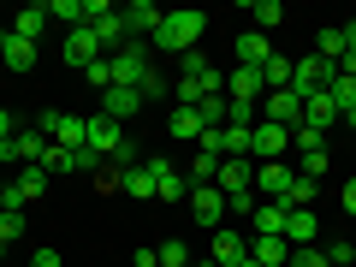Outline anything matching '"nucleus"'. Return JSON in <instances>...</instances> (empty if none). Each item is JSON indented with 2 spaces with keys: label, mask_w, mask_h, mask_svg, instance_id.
<instances>
[{
  "label": "nucleus",
  "mask_w": 356,
  "mask_h": 267,
  "mask_svg": "<svg viewBox=\"0 0 356 267\" xmlns=\"http://www.w3.org/2000/svg\"><path fill=\"white\" fill-rule=\"evenodd\" d=\"M202 30H208V13H166L161 18V30L149 36V48H161V54H191L196 42H202Z\"/></svg>",
  "instance_id": "f257e3e1"
},
{
  "label": "nucleus",
  "mask_w": 356,
  "mask_h": 267,
  "mask_svg": "<svg viewBox=\"0 0 356 267\" xmlns=\"http://www.w3.org/2000/svg\"><path fill=\"white\" fill-rule=\"evenodd\" d=\"M107 65H113V83H119V89H137L143 77H149V42L131 36L119 54H107Z\"/></svg>",
  "instance_id": "f03ea898"
},
{
  "label": "nucleus",
  "mask_w": 356,
  "mask_h": 267,
  "mask_svg": "<svg viewBox=\"0 0 356 267\" xmlns=\"http://www.w3.org/2000/svg\"><path fill=\"white\" fill-rule=\"evenodd\" d=\"M339 77V65H327L321 54H303V60H291V95L297 102H309V95H321V89Z\"/></svg>",
  "instance_id": "7ed1b4c3"
},
{
  "label": "nucleus",
  "mask_w": 356,
  "mask_h": 267,
  "mask_svg": "<svg viewBox=\"0 0 356 267\" xmlns=\"http://www.w3.org/2000/svg\"><path fill=\"white\" fill-rule=\"evenodd\" d=\"M291 178H297V166L255 161V196H261V202H285V196H291Z\"/></svg>",
  "instance_id": "20e7f679"
},
{
  "label": "nucleus",
  "mask_w": 356,
  "mask_h": 267,
  "mask_svg": "<svg viewBox=\"0 0 356 267\" xmlns=\"http://www.w3.org/2000/svg\"><path fill=\"white\" fill-rule=\"evenodd\" d=\"M125 143V125L119 119H107V113H89V137H83V149L95 154V161H113V149Z\"/></svg>",
  "instance_id": "39448f33"
},
{
  "label": "nucleus",
  "mask_w": 356,
  "mask_h": 267,
  "mask_svg": "<svg viewBox=\"0 0 356 267\" xmlns=\"http://www.w3.org/2000/svg\"><path fill=\"white\" fill-rule=\"evenodd\" d=\"M143 166L154 172V196H161V202H191V178L178 172L172 161H149V154H143Z\"/></svg>",
  "instance_id": "423d86ee"
},
{
  "label": "nucleus",
  "mask_w": 356,
  "mask_h": 267,
  "mask_svg": "<svg viewBox=\"0 0 356 267\" xmlns=\"http://www.w3.org/2000/svg\"><path fill=\"white\" fill-rule=\"evenodd\" d=\"M285 149H291V131H285V125H267V119H255L250 161H285Z\"/></svg>",
  "instance_id": "0eeeda50"
},
{
  "label": "nucleus",
  "mask_w": 356,
  "mask_h": 267,
  "mask_svg": "<svg viewBox=\"0 0 356 267\" xmlns=\"http://www.w3.org/2000/svg\"><path fill=\"white\" fill-rule=\"evenodd\" d=\"M261 95H267V83H261V72H255V65H232V72H226V102L261 107Z\"/></svg>",
  "instance_id": "6e6552de"
},
{
  "label": "nucleus",
  "mask_w": 356,
  "mask_h": 267,
  "mask_svg": "<svg viewBox=\"0 0 356 267\" xmlns=\"http://www.w3.org/2000/svg\"><path fill=\"white\" fill-rule=\"evenodd\" d=\"M184 208H191V214L202 220L208 232H220V226H226V196H220L214 184H191V202H184Z\"/></svg>",
  "instance_id": "1a4fd4ad"
},
{
  "label": "nucleus",
  "mask_w": 356,
  "mask_h": 267,
  "mask_svg": "<svg viewBox=\"0 0 356 267\" xmlns=\"http://www.w3.org/2000/svg\"><path fill=\"white\" fill-rule=\"evenodd\" d=\"M261 119H267V125L297 131V125H303V102H297L291 89H273V95H261Z\"/></svg>",
  "instance_id": "9d476101"
},
{
  "label": "nucleus",
  "mask_w": 356,
  "mask_h": 267,
  "mask_svg": "<svg viewBox=\"0 0 356 267\" xmlns=\"http://www.w3.org/2000/svg\"><path fill=\"white\" fill-rule=\"evenodd\" d=\"M95 60H107V54H102V36H95L89 24H77L72 36H65V65H95Z\"/></svg>",
  "instance_id": "9b49d317"
},
{
  "label": "nucleus",
  "mask_w": 356,
  "mask_h": 267,
  "mask_svg": "<svg viewBox=\"0 0 356 267\" xmlns=\"http://www.w3.org/2000/svg\"><path fill=\"white\" fill-rule=\"evenodd\" d=\"M214 191H220V196L255 191V161H220V172H214Z\"/></svg>",
  "instance_id": "f8f14e48"
},
{
  "label": "nucleus",
  "mask_w": 356,
  "mask_h": 267,
  "mask_svg": "<svg viewBox=\"0 0 356 267\" xmlns=\"http://www.w3.org/2000/svg\"><path fill=\"white\" fill-rule=\"evenodd\" d=\"M119 18H125V30H131V36H143V42H149L154 30H161V18H166V13L154 6V0H131V6H125Z\"/></svg>",
  "instance_id": "ddd939ff"
},
{
  "label": "nucleus",
  "mask_w": 356,
  "mask_h": 267,
  "mask_svg": "<svg viewBox=\"0 0 356 267\" xmlns=\"http://www.w3.org/2000/svg\"><path fill=\"white\" fill-rule=\"evenodd\" d=\"M208 255H214V267H238L243 255H250V238H243V232H232V226H220V232H214V250H208Z\"/></svg>",
  "instance_id": "4468645a"
},
{
  "label": "nucleus",
  "mask_w": 356,
  "mask_h": 267,
  "mask_svg": "<svg viewBox=\"0 0 356 267\" xmlns=\"http://www.w3.org/2000/svg\"><path fill=\"white\" fill-rule=\"evenodd\" d=\"M315 238H321L315 208H291V214H285V243H291V250H303V243H315Z\"/></svg>",
  "instance_id": "2eb2a0df"
},
{
  "label": "nucleus",
  "mask_w": 356,
  "mask_h": 267,
  "mask_svg": "<svg viewBox=\"0 0 356 267\" xmlns=\"http://www.w3.org/2000/svg\"><path fill=\"white\" fill-rule=\"evenodd\" d=\"M102 113L125 125L131 113H143V95H137V89H119V83H113V89H102Z\"/></svg>",
  "instance_id": "dca6fc26"
},
{
  "label": "nucleus",
  "mask_w": 356,
  "mask_h": 267,
  "mask_svg": "<svg viewBox=\"0 0 356 267\" xmlns=\"http://www.w3.org/2000/svg\"><path fill=\"white\" fill-rule=\"evenodd\" d=\"M285 214H291V202H261V208L250 214L255 238H285Z\"/></svg>",
  "instance_id": "f3484780"
},
{
  "label": "nucleus",
  "mask_w": 356,
  "mask_h": 267,
  "mask_svg": "<svg viewBox=\"0 0 356 267\" xmlns=\"http://www.w3.org/2000/svg\"><path fill=\"white\" fill-rule=\"evenodd\" d=\"M303 125H309V131H321V137H327V131L339 125V107H332V95H327V89L303 102Z\"/></svg>",
  "instance_id": "a211bd4d"
},
{
  "label": "nucleus",
  "mask_w": 356,
  "mask_h": 267,
  "mask_svg": "<svg viewBox=\"0 0 356 267\" xmlns=\"http://www.w3.org/2000/svg\"><path fill=\"white\" fill-rule=\"evenodd\" d=\"M267 54H273V42H267L261 30H243V36H238V65H255V72H261Z\"/></svg>",
  "instance_id": "6ab92c4d"
},
{
  "label": "nucleus",
  "mask_w": 356,
  "mask_h": 267,
  "mask_svg": "<svg viewBox=\"0 0 356 267\" xmlns=\"http://www.w3.org/2000/svg\"><path fill=\"white\" fill-rule=\"evenodd\" d=\"M42 154H48V137H42L36 125L13 137V161H24V166H42Z\"/></svg>",
  "instance_id": "aec40b11"
},
{
  "label": "nucleus",
  "mask_w": 356,
  "mask_h": 267,
  "mask_svg": "<svg viewBox=\"0 0 356 267\" xmlns=\"http://www.w3.org/2000/svg\"><path fill=\"white\" fill-rule=\"evenodd\" d=\"M119 191H131V196H137V202H149V196H154V172H149V166H125V172H119Z\"/></svg>",
  "instance_id": "412c9836"
},
{
  "label": "nucleus",
  "mask_w": 356,
  "mask_h": 267,
  "mask_svg": "<svg viewBox=\"0 0 356 267\" xmlns=\"http://www.w3.org/2000/svg\"><path fill=\"white\" fill-rule=\"evenodd\" d=\"M250 255L261 267H280V261H291V243L285 238H250Z\"/></svg>",
  "instance_id": "4be33fe9"
},
{
  "label": "nucleus",
  "mask_w": 356,
  "mask_h": 267,
  "mask_svg": "<svg viewBox=\"0 0 356 267\" xmlns=\"http://www.w3.org/2000/svg\"><path fill=\"white\" fill-rule=\"evenodd\" d=\"M42 24H48V6H24V13L13 18V36L18 42H42Z\"/></svg>",
  "instance_id": "5701e85b"
},
{
  "label": "nucleus",
  "mask_w": 356,
  "mask_h": 267,
  "mask_svg": "<svg viewBox=\"0 0 356 267\" xmlns=\"http://www.w3.org/2000/svg\"><path fill=\"white\" fill-rule=\"evenodd\" d=\"M89 30H95V36H102V54H119V48H125V42H131V30H125V18H102V24H89Z\"/></svg>",
  "instance_id": "b1692460"
},
{
  "label": "nucleus",
  "mask_w": 356,
  "mask_h": 267,
  "mask_svg": "<svg viewBox=\"0 0 356 267\" xmlns=\"http://www.w3.org/2000/svg\"><path fill=\"white\" fill-rule=\"evenodd\" d=\"M261 83H267V95H273V89H291V60H285V54H267Z\"/></svg>",
  "instance_id": "393cba45"
},
{
  "label": "nucleus",
  "mask_w": 356,
  "mask_h": 267,
  "mask_svg": "<svg viewBox=\"0 0 356 267\" xmlns=\"http://www.w3.org/2000/svg\"><path fill=\"white\" fill-rule=\"evenodd\" d=\"M0 65H6V72H30V65H36V42H6V54H0Z\"/></svg>",
  "instance_id": "a878e982"
},
{
  "label": "nucleus",
  "mask_w": 356,
  "mask_h": 267,
  "mask_svg": "<svg viewBox=\"0 0 356 267\" xmlns=\"http://www.w3.org/2000/svg\"><path fill=\"white\" fill-rule=\"evenodd\" d=\"M315 54H321L327 65H339V60H344V30H339V24H327V30L315 36Z\"/></svg>",
  "instance_id": "bb28decb"
},
{
  "label": "nucleus",
  "mask_w": 356,
  "mask_h": 267,
  "mask_svg": "<svg viewBox=\"0 0 356 267\" xmlns=\"http://www.w3.org/2000/svg\"><path fill=\"white\" fill-rule=\"evenodd\" d=\"M172 137L178 143H196V137H202V113H196V107H178V113H172Z\"/></svg>",
  "instance_id": "cd10ccee"
},
{
  "label": "nucleus",
  "mask_w": 356,
  "mask_h": 267,
  "mask_svg": "<svg viewBox=\"0 0 356 267\" xmlns=\"http://www.w3.org/2000/svg\"><path fill=\"white\" fill-rule=\"evenodd\" d=\"M327 95H332V107H339V119H344V113L356 107V77H344V72H339V77L327 83Z\"/></svg>",
  "instance_id": "c85d7f7f"
},
{
  "label": "nucleus",
  "mask_w": 356,
  "mask_h": 267,
  "mask_svg": "<svg viewBox=\"0 0 356 267\" xmlns=\"http://www.w3.org/2000/svg\"><path fill=\"white\" fill-rule=\"evenodd\" d=\"M18 191H24V202H42V191H48V166H24V172H18Z\"/></svg>",
  "instance_id": "c756f323"
},
{
  "label": "nucleus",
  "mask_w": 356,
  "mask_h": 267,
  "mask_svg": "<svg viewBox=\"0 0 356 267\" xmlns=\"http://www.w3.org/2000/svg\"><path fill=\"white\" fill-rule=\"evenodd\" d=\"M196 113H202V131H208V125H226V113H232L226 89H220V95H202V107H196Z\"/></svg>",
  "instance_id": "7c9ffc66"
},
{
  "label": "nucleus",
  "mask_w": 356,
  "mask_h": 267,
  "mask_svg": "<svg viewBox=\"0 0 356 267\" xmlns=\"http://www.w3.org/2000/svg\"><path fill=\"white\" fill-rule=\"evenodd\" d=\"M250 125H226V161H250Z\"/></svg>",
  "instance_id": "2f4dec72"
},
{
  "label": "nucleus",
  "mask_w": 356,
  "mask_h": 267,
  "mask_svg": "<svg viewBox=\"0 0 356 267\" xmlns=\"http://www.w3.org/2000/svg\"><path fill=\"white\" fill-rule=\"evenodd\" d=\"M250 18H255V30L267 36V30H273V24L285 18V6H280V0H255V6H250Z\"/></svg>",
  "instance_id": "473e14b6"
},
{
  "label": "nucleus",
  "mask_w": 356,
  "mask_h": 267,
  "mask_svg": "<svg viewBox=\"0 0 356 267\" xmlns=\"http://www.w3.org/2000/svg\"><path fill=\"white\" fill-rule=\"evenodd\" d=\"M202 72H214V60H208L202 48H191V54H178V77H202Z\"/></svg>",
  "instance_id": "72a5a7b5"
},
{
  "label": "nucleus",
  "mask_w": 356,
  "mask_h": 267,
  "mask_svg": "<svg viewBox=\"0 0 356 267\" xmlns=\"http://www.w3.org/2000/svg\"><path fill=\"white\" fill-rule=\"evenodd\" d=\"M291 149H297V154H321V149H327V137L309 131V125H297V131H291Z\"/></svg>",
  "instance_id": "f704fd0d"
},
{
  "label": "nucleus",
  "mask_w": 356,
  "mask_h": 267,
  "mask_svg": "<svg viewBox=\"0 0 356 267\" xmlns=\"http://www.w3.org/2000/svg\"><path fill=\"white\" fill-rule=\"evenodd\" d=\"M137 95H143V102H161V95H166V72H161V65H149V77L137 83Z\"/></svg>",
  "instance_id": "c9c22d12"
},
{
  "label": "nucleus",
  "mask_w": 356,
  "mask_h": 267,
  "mask_svg": "<svg viewBox=\"0 0 356 267\" xmlns=\"http://www.w3.org/2000/svg\"><path fill=\"white\" fill-rule=\"evenodd\" d=\"M291 267H332V261H327L321 243H303V250H291Z\"/></svg>",
  "instance_id": "e433bc0d"
},
{
  "label": "nucleus",
  "mask_w": 356,
  "mask_h": 267,
  "mask_svg": "<svg viewBox=\"0 0 356 267\" xmlns=\"http://www.w3.org/2000/svg\"><path fill=\"white\" fill-rule=\"evenodd\" d=\"M297 172L321 184V172H327V149H321V154H297Z\"/></svg>",
  "instance_id": "4c0bfd02"
},
{
  "label": "nucleus",
  "mask_w": 356,
  "mask_h": 267,
  "mask_svg": "<svg viewBox=\"0 0 356 267\" xmlns=\"http://www.w3.org/2000/svg\"><path fill=\"white\" fill-rule=\"evenodd\" d=\"M261 208V196L255 191H238V196H226V214H255Z\"/></svg>",
  "instance_id": "58836bf2"
},
{
  "label": "nucleus",
  "mask_w": 356,
  "mask_h": 267,
  "mask_svg": "<svg viewBox=\"0 0 356 267\" xmlns=\"http://www.w3.org/2000/svg\"><path fill=\"white\" fill-rule=\"evenodd\" d=\"M184 261H191V250H184V238L161 243V267H184Z\"/></svg>",
  "instance_id": "ea45409f"
},
{
  "label": "nucleus",
  "mask_w": 356,
  "mask_h": 267,
  "mask_svg": "<svg viewBox=\"0 0 356 267\" xmlns=\"http://www.w3.org/2000/svg\"><path fill=\"white\" fill-rule=\"evenodd\" d=\"M24 238V214H0V243H18Z\"/></svg>",
  "instance_id": "a19ab883"
},
{
  "label": "nucleus",
  "mask_w": 356,
  "mask_h": 267,
  "mask_svg": "<svg viewBox=\"0 0 356 267\" xmlns=\"http://www.w3.org/2000/svg\"><path fill=\"white\" fill-rule=\"evenodd\" d=\"M83 77H89V83H95V89H113V65H107V60L83 65Z\"/></svg>",
  "instance_id": "79ce46f5"
},
{
  "label": "nucleus",
  "mask_w": 356,
  "mask_h": 267,
  "mask_svg": "<svg viewBox=\"0 0 356 267\" xmlns=\"http://www.w3.org/2000/svg\"><path fill=\"white\" fill-rule=\"evenodd\" d=\"M327 261L332 267H356V243H327Z\"/></svg>",
  "instance_id": "37998d69"
},
{
  "label": "nucleus",
  "mask_w": 356,
  "mask_h": 267,
  "mask_svg": "<svg viewBox=\"0 0 356 267\" xmlns=\"http://www.w3.org/2000/svg\"><path fill=\"white\" fill-rule=\"evenodd\" d=\"M119 6H107V0H83V24H102V18H113Z\"/></svg>",
  "instance_id": "c03bdc74"
},
{
  "label": "nucleus",
  "mask_w": 356,
  "mask_h": 267,
  "mask_svg": "<svg viewBox=\"0 0 356 267\" xmlns=\"http://www.w3.org/2000/svg\"><path fill=\"white\" fill-rule=\"evenodd\" d=\"M0 214H24V191H18V184L0 191Z\"/></svg>",
  "instance_id": "a18cd8bd"
},
{
  "label": "nucleus",
  "mask_w": 356,
  "mask_h": 267,
  "mask_svg": "<svg viewBox=\"0 0 356 267\" xmlns=\"http://www.w3.org/2000/svg\"><path fill=\"white\" fill-rule=\"evenodd\" d=\"M137 161H143V154H137V143L125 137V143H119V149H113V166H119V172H125V166H137Z\"/></svg>",
  "instance_id": "49530a36"
},
{
  "label": "nucleus",
  "mask_w": 356,
  "mask_h": 267,
  "mask_svg": "<svg viewBox=\"0 0 356 267\" xmlns=\"http://www.w3.org/2000/svg\"><path fill=\"white\" fill-rule=\"evenodd\" d=\"M13 137H18V125H13V113L0 107V143H13Z\"/></svg>",
  "instance_id": "de8ad7c7"
},
{
  "label": "nucleus",
  "mask_w": 356,
  "mask_h": 267,
  "mask_svg": "<svg viewBox=\"0 0 356 267\" xmlns=\"http://www.w3.org/2000/svg\"><path fill=\"white\" fill-rule=\"evenodd\" d=\"M131 261H137V267H161V250H137Z\"/></svg>",
  "instance_id": "09e8293b"
},
{
  "label": "nucleus",
  "mask_w": 356,
  "mask_h": 267,
  "mask_svg": "<svg viewBox=\"0 0 356 267\" xmlns=\"http://www.w3.org/2000/svg\"><path fill=\"white\" fill-rule=\"evenodd\" d=\"M339 196H344V208L356 214V178H344V191H339Z\"/></svg>",
  "instance_id": "8fccbe9b"
},
{
  "label": "nucleus",
  "mask_w": 356,
  "mask_h": 267,
  "mask_svg": "<svg viewBox=\"0 0 356 267\" xmlns=\"http://www.w3.org/2000/svg\"><path fill=\"white\" fill-rule=\"evenodd\" d=\"M36 267H60V255H54V250H36Z\"/></svg>",
  "instance_id": "3c124183"
},
{
  "label": "nucleus",
  "mask_w": 356,
  "mask_h": 267,
  "mask_svg": "<svg viewBox=\"0 0 356 267\" xmlns=\"http://www.w3.org/2000/svg\"><path fill=\"white\" fill-rule=\"evenodd\" d=\"M344 30V48H356V18H350V24H339Z\"/></svg>",
  "instance_id": "603ef678"
},
{
  "label": "nucleus",
  "mask_w": 356,
  "mask_h": 267,
  "mask_svg": "<svg viewBox=\"0 0 356 267\" xmlns=\"http://www.w3.org/2000/svg\"><path fill=\"white\" fill-rule=\"evenodd\" d=\"M6 42H13V30H0V54H6Z\"/></svg>",
  "instance_id": "864d4df0"
},
{
  "label": "nucleus",
  "mask_w": 356,
  "mask_h": 267,
  "mask_svg": "<svg viewBox=\"0 0 356 267\" xmlns=\"http://www.w3.org/2000/svg\"><path fill=\"white\" fill-rule=\"evenodd\" d=\"M238 267H261V261H255V255H243V261H238Z\"/></svg>",
  "instance_id": "5fc2aeb1"
},
{
  "label": "nucleus",
  "mask_w": 356,
  "mask_h": 267,
  "mask_svg": "<svg viewBox=\"0 0 356 267\" xmlns=\"http://www.w3.org/2000/svg\"><path fill=\"white\" fill-rule=\"evenodd\" d=\"M184 267H214V261H196V255H191V261H184Z\"/></svg>",
  "instance_id": "6e6d98bb"
},
{
  "label": "nucleus",
  "mask_w": 356,
  "mask_h": 267,
  "mask_svg": "<svg viewBox=\"0 0 356 267\" xmlns=\"http://www.w3.org/2000/svg\"><path fill=\"white\" fill-rule=\"evenodd\" d=\"M0 261H6V243H0Z\"/></svg>",
  "instance_id": "4d7b16f0"
}]
</instances>
